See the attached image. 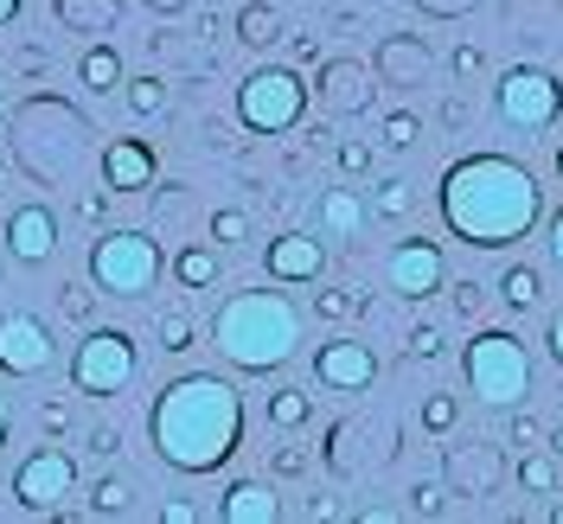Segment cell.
Returning a JSON list of instances; mask_svg holds the SVG:
<instances>
[{
	"instance_id": "cell-1",
	"label": "cell",
	"mask_w": 563,
	"mask_h": 524,
	"mask_svg": "<svg viewBox=\"0 0 563 524\" xmlns=\"http://www.w3.org/2000/svg\"><path fill=\"white\" fill-rule=\"evenodd\" d=\"M442 231L467 249H512L526 244L544 218V186L512 154H461L435 186Z\"/></svg>"
},
{
	"instance_id": "cell-2",
	"label": "cell",
	"mask_w": 563,
	"mask_h": 524,
	"mask_svg": "<svg viewBox=\"0 0 563 524\" xmlns=\"http://www.w3.org/2000/svg\"><path fill=\"white\" fill-rule=\"evenodd\" d=\"M147 442H154L161 467H174L186 480L231 467L244 448V390L218 371L167 378L161 397L147 403Z\"/></svg>"
},
{
	"instance_id": "cell-3",
	"label": "cell",
	"mask_w": 563,
	"mask_h": 524,
	"mask_svg": "<svg viewBox=\"0 0 563 524\" xmlns=\"http://www.w3.org/2000/svg\"><path fill=\"white\" fill-rule=\"evenodd\" d=\"M211 346H218V358L231 371L269 378V371H282L301 352V314H295V301L276 294V288H238L231 301H218Z\"/></svg>"
},
{
	"instance_id": "cell-4",
	"label": "cell",
	"mask_w": 563,
	"mask_h": 524,
	"mask_svg": "<svg viewBox=\"0 0 563 524\" xmlns=\"http://www.w3.org/2000/svg\"><path fill=\"white\" fill-rule=\"evenodd\" d=\"M84 147H90V115H84L77 103H65L58 90H33V97L13 103L7 154H13V167L33 179V186H45V192L70 186Z\"/></svg>"
},
{
	"instance_id": "cell-5",
	"label": "cell",
	"mask_w": 563,
	"mask_h": 524,
	"mask_svg": "<svg viewBox=\"0 0 563 524\" xmlns=\"http://www.w3.org/2000/svg\"><path fill=\"white\" fill-rule=\"evenodd\" d=\"M461 378L467 390L487 403V410H519L531 397V352L519 333L506 326H481L467 346H461Z\"/></svg>"
},
{
	"instance_id": "cell-6",
	"label": "cell",
	"mask_w": 563,
	"mask_h": 524,
	"mask_svg": "<svg viewBox=\"0 0 563 524\" xmlns=\"http://www.w3.org/2000/svg\"><path fill=\"white\" fill-rule=\"evenodd\" d=\"M161 269H167V256H161V244L147 237V231H103L97 244H90V281H97V294H109V301H141L154 281H161Z\"/></svg>"
},
{
	"instance_id": "cell-7",
	"label": "cell",
	"mask_w": 563,
	"mask_h": 524,
	"mask_svg": "<svg viewBox=\"0 0 563 524\" xmlns=\"http://www.w3.org/2000/svg\"><path fill=\"white\" fill-rule=\"evenodd\" d=\"M141 371V352H135V333H122V326H84V339L70 346V390H84L90 403H109V397H122V390L135 384Z\"/></svg>"
},
{
	"instance_id": "cell-8",
	"label": "cell",
	"mask_w": 563,
	"mask_h": 524,
	"mask_svg": "<svg viewBox=\"0 0 563 524\" xmlns=\"http://www.w3.org/2000/svg\"><path fill=\"white\" fill-rule=\"evenodd\" d=\"M308 77L295 65H256L238 83V122H244L250 135H288V129H301V115H308Z\"/></svg>"
},
{
	"instance_id": "cell-9",
	"label": "cell",
	"mask_w": 563,
	"mask_h": 524,
	"mask_svg": "<svg viewBox=\"0 0 563 524\" xmlns=\"http://www.w3.org/2000/svg\"><path fill=\"white\" fill-rule=\"evenodd\" d=\"M493 109H499V122H512L526 135H544L563 115V83L544 65H506L499 83H493Z\"/></svg>"
},
{
	"instance_id": "cell-10",
	"label": "cell",
	"mask_w": 563,
	"mask_h": 524,
	"mask_svg": "<svg viewBox=\"0 0 563 524\" xmlns=\"http://www.w3.org/2000/svg\"><path fill=\"white\" fill-rule=\"evenodd\" d=\"M65 492H77V460L65 448H38L13 467V505L33 519H65Z\"/></svg>"
},
{
	"instance_id": "cell-11",
	"label": "cell",
	"mask_w": 563,
	"mask_h": 524,
	"mask_svg": "<svg viewBox=\"0 0 563 524\" xmlns=\"http://www.w3.org/2000/svg\"><path fill=\"white\" fill-rule=\"evenodd\" d=\"M52 358H58V339H52V326L26 308H13V314H0V378H13V384H26V378H45L52 371Z\"/></svg>"
},
{
	"instance_id": "cell-12",
	"label": "cell",
	"mask_w": 563,
	"mask_h": 524,
	"mask_svg": "<svg viewBox=\"0 0 563 524\" xmlns=\"http://www.w3.org/2000/svg\"><path fill=\"white\" fill-rule=\"evenodd\" d=\"M385 281L397 301H429V294H442L449 288V256L435 237H404V244L390 249L385 263Z\"/></svg>"
},
{
	"instance_id": "cell-13",
	"label": "cell",
	"mask_w": 563,
	"mask_h": 524,
	"mask_svg": "<svg viewBox=\"0 0 563 524\" xmlns=\"http://www.w3.org/2000/svg\"><path fill=\"white\" fill-rule=\"evenodd\" d=\"M314 384L320 390H340V397H358V390L378 384V352L365 339H327L314 352Z\"/></svg>"
},
{
	"instance_id": "cell-14",
	"label": "cell",
	"mask_w": 563,
	"mask_h": 524,
	"mask_svg": "<svg viewBox=\"0 0 563 524\" xmlns=\"http://www.w3.org/2000/svg\"><path fill=\"white\" fill-rule=\"evenodd\" d=\"M372 70H378V83H390V90H422L429 70H435V52H429L422 33H385L378 52H372Z\"/></svg>"
},
{
	"instance_id": "cell-15",
	"label": "cell",
	"mask_w": 563,
	"mask_h": 524,
	"mask_svg": "<svg viewBox=\"0 0 563 524\" xmlns=\"http://www.w3.org/2000/svg\"><path fill=\"white\" fill-rule=\"evenodd\" d=\"M103 186L115 192V199H129V192H147L154 179H161V154H154V141H141V135H115L103 147Z\"/></svg>"
},
{
	"instance_id": "cell-16",
	"label": "cell",
	"mask_w": 563,
	"mask_h": 524,
	"mask_svg": "<svg viewBox=\"0 0 563 524\" xmlns=\"http://www.w3.org/2000/svg\"><path fill=\"white\" fill-rule=\"evenodd\" d=\"M0 244H7L13 263H26V269L52 263V249H58V218H52V205H13L7 224H0Z\"/></svg>"
},
{
	"instance_id": "cell-17",
	"label": "cell",
	"mask_w": 563,
	"mask_h": 524,
	"mask_svg": "<svg viewBox=\"0 0 563 524\" xmlns=\"http://www.w3.org/2000/svg\"><path fill=\"white\" fill-rule=\"evenodd\" d=\"M263 269H269V281H288V288L320 281L327 276V244H320V231H282V237H269Z\"/></svg>"
},
{
	"instance_id": "cell-18",
	"label": "cell",
	"mask_w": 563,
	"mask_h": 524,
	"mask_svg": "<svg viewBox=\"0 0 563 524\" xmlns=\"http://www.w3.org/2000/svg\"><path fill=\"white\" fill-rule=\"evenodd\" d=\"M442 487L467 492V499H487L499 487V442H455L442 455Z\"/></svg>"
},
{
	"instance_id": "cell-19",
	"label": "cell",
	"mask_w": 563,
	"mask_h": 524,
	"mask_svg": "<svg viewBox=\"0 0 563 524\" xmlns=\"http://www.w3.org/2000/svg\"><path fill=\"white\" fill-rule=\"evenodd\" d=\"M314 83H320V109H333V115H365L372 97H378L372 70L358 65V58H327Z\"/></svg>"
},
{
	"instance_id": "cell-20",
	"label": "cell",
	"mask_w": 563,
	"mask_h": 524,
	"mask_svg": "<svg viewBox=\"0 0 563 524\" xmlns=\"http://www.w3.org/2000/svg\"><path fill=\"white\" fill-rule=\"evenodd\" d=\"M218 519L224 524H276L282 519V499L269 480H231L224 499H218Z\"/></svg>"
},
{
	"instance_id": "cell-21",
	"label": "cell",
	"mask_w": 563,
	"mask_h": 524,
	"mask_svg": "<svg viewBox=\"0 0 563 524\" xmlns=\"http://www.w3.org/2000/svg\"><path fill=\"white\" fill-rule=\"evenodd\" d=\"M122 13H129V0H52V20H58L65 33H84V38L115 33Z\"/></svg>"
},
{
	"instance_id": "cell-22",
	"label": "cell",
	"mask_w": 563,
	"mask_h": 524,
	"mask_svg": "<svg viewBox=\"0 0 563 524\" xmlns=\"http://www.w3.org/2000/svg\"><path fill=\"white\" fill-rule=\"evenodd\" d=\"M365 218H372V205H365L352 186H327V192H320V237L352 244V237L365 231Z\"/></svg>"
},
{
	"instance_id": "cell-23",
	"label": "cell",
	"mask_w": 563,
	"mask_h": 524,
	"mask_svg": "<svg viewBox=\"0 0 563 524\" xmlns=\"http://www.w3.org/2000/svg\"><path fill=\"white\" fill-rule=\"evenodd\" d=\"M77 83H84L90 97H109L115 83H129V77H122V52H115L109 38H90V45L77 52Z\"/></svg>"
},
{
	"instance_id": "cell-24",
	"label": "cell",
	"mask_w": 563,
	"mask_h": 524,
	"mask_svg": "<svg viewBox=\"0 0 563 524\" xmlns=\"http://www.w3.org/2000/svg\"><path fill=\"white\" fill-rule=\"evenodd\" d=\"M231 26H238V38H244L250 52H269V45L282 38V13L269 7V0H244Z\"/></svg>"
},
{
	"instance_id": "cell-25",
	"label": "cell",
	"mask_w": 563,
	"mask_h": 524,
	"mask_svg": "<svg viewBox=\"0 0 563 524\" xmlns=\"http://www.w3.org/2000/svg\"><path fill=\"white\" fill-rule=\"evenodd\" d=\"M179 288H218V244H179L174 249Z\"/></svg>"
},
{
	"instance_id": "cell-26",
	"label": "cell",
	"mask_w": 563,
	"mask_h": 524,
	"mask_svg": "<svg viewBox=\"0 0 563 524\" xmlns=\"http://www.w3.org/2000/svg\"><path fill=\"white\" fill-rule=\"evenodd\" d=\"M129 512H135V480L103 473V480L90 487V519H129Z\"/></svg>"
},
{
	"instance_id": "cell-27",
	"label": "cell",
	"mask_w": 563,
	"mask_h": 524,
	"mask_svg": "<svg viewBox=\"0 0 563 524\" xmlns=\"http://www.w3.org/2000/svg\"><path fill=\"white\" fill-rule=\"evenodd\" d=\"M308 422H314V397H308V390H269V428H282V435H288V428H308Z\"/></svg>"
},
{
	"instance_id": "cell-28",
	"label": "cell",
	"mask_w": 563,
	"mask_h": 524,
	"mask_svg": "<svg viewBox=\"0 0 563 524\" xmlns=\"http://www.w3.org/2000/svg\"><path fill=\"white\" fill-rule=\"evenodd\" d=\"M499 301H506L512 314H526V308H538V269H531V263H512V269L499 276Z\"/></svg>"
},
{
	"instance_id": "cell-29",
	"label": "cell",
	"mask_w": 563,
	"mask_h": 524,
	"mask_svg": "<svg viewBox=\"0 0 563 524\" xmlns=\"http://www.w3.org/2000/svg\"><path fill=\"white\" fill-rule=\"evenodd\" d=\"M455 422H461L455 390H429V397H422V428H429V435H455Z\"/></svg>"
},
{
	"instance_id": "cell-30",
	"label": "cell",
	"mask_w": 563,
	"mask_h": 524,
	"mask_svg": "<svg viewBox=\"0 0 563 524\" xmlns=\"http://www.w3.org/2000/svg\"><path fill=\"white\" fill-rule=\"evenodd\" d=\"M372 211H378V218H410V211H417L410 179H378V186H372Z\"/></svg>"
},
{
	"instance_id": "cell-31",
	"label": "cell",
	"mask_w": 563,
	"mask_h": 524,
	"mask_svg": "<svg viewBox=\"0 0 563 524\" xmlns=\"http://www.w3.org/2000/svg\"><path fill=\"white\" fill-rule=\"evenodd\" d=\"M154 346L174 352V358H179V352H192V346H199V339H192V314H179V308H174V314H161V320H154Z\"/></svg>"
},
{
	"instance_id": "cell-32",
	"label": "cell",
	"mask_w": 563,
	"mask_h": 524,
	"mask_svg": "<svg viewBox=\"0 0 563 524\" xmlns=\"http://www.w3.org/2000/svg\"><path fill=\"white\" fill-rule=\"evenodd\" d=\"M129 109H135L141 122L161 115L167 109V77H129Z\"/></svg>"
},
{
	"instance_id": "cell-33",
	"label": "cell",
	"mask_w": 563,
	"mask_h": 524,
	"mask_svg": "<svg viewBox=\"0 0 563 524\" xmlns=\"http://www.w3.org/2000/svg\"><path fill=\"white\" fill-rule=\"evenodd\" d=\"M58 314L70 320V326H90V320H97V281H90V288H58Z\"/></svg>"
},
{
	"instance_id": "cell-34",
	"label": "cell",
	"mask_w": 563,
	"mask_h": 524,
	"mask_svg": "<svg viewBox=\"0 0 563 524\" xmlns=\"http://www.w3.org/2000/svg\"><path fill=\"white\" fill-rule=\"evenodd\" d=\"M417 135H422L417 115H410V109H390V115H385V135H378V141H385L390 154H404V147H417Z\"/></svg>"
},
{
	"instance_id": "cell-35",
	"label": "cell",
	"mask_w": 563,
	"mask_h": 524,
	"mask_svg": "<svg viewBox=\"0 0 563 524\" xmlns=\"http://www.w3.org/2000/svg\"><path fill=\"white\" fill-rule=\"evenodd\" d=\"M206 231H211V244H218V249H231V244H244V237H250V218L224 205V211H211Z\"/></svg>"
},
{
	"instance_id": "cell-36",
	"label": "cell",
	"mask_w": 563,
	"mask_h": 524,
	"mask_svg": "<svg viewBox=\"0 0 563 524\" xmlns=\"http://www.w3.org/2000/svg\"><path fill=\"white\" fill-rule=\"evenodd\" d=\"M519 487L526 492H558V460H544V455L526 448V460H519Z\"/></svg>"
},
{
	"instance_id": "cell-37",
	"label": "cell",
	"mask_w": 563,
	"mask_h": 524,
	"mask_svg": "<svg viewBox=\"0 0 563 524\" xmlns=\"http://www.w3.org/2000/svg\"><path fill=\"white\" fill-rule=\"evenodd\" d=\"M358 308H365V294H346V288H320L314 294L320 320H346V314H358Z\"/></svg>"
},
{
	"instance_id": "cell-38",
	"label": "cell",
	"mask_w": 563,
	"mask_h": 524,
	"mask_svg": "<svg viewBox=\"0 0 563 524\" xmlns=\"http://www.w3.org/2000/svg\"><path fill=\"white\" fill-rule=\"evenodd\" d=\"M269 473H282V480H295V473H308V448H301V442H282L276 455H269Z\"/></svg>"
},
{
	"instance_id": "cell-39",
	"label": "cell",
	"mask_w": 563,
	"mask_h": 524,
	"mask_svg": "<svg viewBox=\"0 0 563 524\" xmlns=\"http://www.w3.org/2000/svg\"><path fill=\"white\" fill-rule=\"evenodd\" d=\"M442 480H417V487H410V512H417V519H435V512H442Z\"/></svg>"
},
{
	"instance_id": "cell-40",
	"label": "cell",
	"mask_w": 563,
	"mask_h": 524,
	"mask_svg": "<svg viewBox=\"0 0 563 524\" xmlns=\"http://www.w3.org/2000/svg\"><path fill=\"white\" fill-rule=\"evenodd\" d=\"M506 442H512V448H538V442H544V422L519 410V416L506 422Z\"/></svg>"
},
{
	"instance_id": "cell-41",
	"label": "cell",
	"mask_w": 563,
	"mask_h": 524,
	"mask_svg": "<svg viewBox=\"0 0 563 524\" xmlns=\"http://www.w3.org/2000/svg\"><path fill=\"white\" fill-rule=\"evenodd\" d=\"M481 308H487V281H455V314L474 320Z\"/></svg>"
},
{
	"instance_id": "cell-42",
	"label": "cell",
	"mask_w": 563,
	"mask_h": 524,
	"mask_svg": "<svg viewBox=\"0 0 563 524\" xmlns=\"http://www.w3.org/2000/svg\"><path fill=\"white\" fill-rule=\"evenodd\" d=\"M333 160H340V174H346V179H358L365 167H372V147H365V141H340V154H333Z\"/></svg>"
},
{
	"instance_id": "cell-43",
	"label": "cell",
	"mask_w": 563,
	"mask_h": 524,
	"mask_svg": "<svg viewBox=\"0 0 563 524\" xmlns=\"http://www.w3.org/2000/svg\"><path fill=\"white\" fill-rule=\"evenodd\" d=\"M84 448H90V455H97V460H115V455H122V435H115V428H109V422H97V428H90V442H84Z\"/></svg>"
},
{
	"instance_id": "cell-44",
	"label": "cell",
	"mask_w": 563,
	"mask_h": 524,
	"mask_svg": "<svg viewBox=\"0 0 563 524\" xmlns=\"http://www.w3.org/2000/svg\"><path fill=\"white\" fill-rule=\"evenodd\" d=\"M449 70H455V77H474V70H487V52H481V45H455V52H449Z\"/></svg>"
},
{
	"instance_id": "cell-45",
	"label": "cell",
	"mask_w": 563,
	"mask_h": 524,
	"mask_svg": "<svg viewBox=\"0 0 563 524\" xmlns=\"http://www.w3.org/2000/svg\"><path fill=\"white\" fill-rule=\"evenodd\" d=\"M38 422H45V435H65V428H70V410L58 403V397H45V403H38Z\"/></svg>"
},
{
	"instance_id": "cell-46",
	"label": "cell",
	"mask_w": 563,
	"mask_h": 524,
	"mask_svg": "<svg viewBox=\"0 0 563 524\" xmlns=\"http://www.w3.org/2000/svg\"><path fill=\"white\" fill-rule=\"evenodd\" d=\"M109 199H115L109 186H103V192H84V199H77V218H90V224H103V218H109Z\"/></svg>"
},
{
	"instance_id": "cell-47",
	"label": "cell",
	"mask_w": 563,
	"mask_h": 524,
	"mask_svg": "<svg viewBox=\"0 0 563 524\" xmlns=\"http://www.w3.org/2000/svg\"><path fill=\"white\" fill-rule=\"evenodd\" d=\"M410 358H442V333L435 326H417L410 333Z\"/></svg>"
},
{
	"instance_id": "cell-48",
	"label": "cell",
	"mask_w": 563,
	"mask_h": 524,
	"mask_svg": "<svg viewBox=\"0 0 563 524\" xmlns=\"http://www.w3.org/2000/svg\"><path fill=\"white\" fill-rule=\"evenodd\" d=\"M199 519H206V512H199L192 499H167V505H161V524H199Z\"/></svg>"
},
{
	"instance_id": "cell-49",
	"label": "cell",
	"mask_w": 563,
	"mask_h": 524,
	"mask_svg": "<svg viewBox=\"0 0 563 524\" xmlns=\"http://www.w3.org/2000/svg\"><path fill=\"white\" fill-rule=\"evenodd\" d=\"M544 244H551V263L563 269V205L551 211V231H544Z\"/></svg>"
},
{
	"instance_id": "cell-50",
	"label": "cell",
	"mask_w": 563,
	"mask_h": 524,
	"mask_svg": "<svg viewBox=\"0 0 563 524\" xmlns=\"http://www.w3.org/2000/svg\"><path fill=\"white\" fill-rule=\"evenodd\" d=\"M544 352H551V358L563 365V308L551 314V326H544Z\"/></svg>"
},
{
	"instance_id": "cell-51",
	"label": "cell",
	"mask_w": 563,
	"mask_h": 524,
	"mask_svg": "<svg viewBox=\"0 0 563 524\" xmlns=\"http://www.w3.org/2000/svg\"><path fill=\"white\" fill-rule=\"evenodd\" d=\"M20 13H26V0H0V26H13Z\"/></svg>"
},
{
	"instance_id": "cell-52",
	"label": "cell",
	"mask_w": 563,
	"mask_h": 524,
	"mask_svg": "<svg viewBox=\"0 0 563 524\" xmlns=\"http://www.w3.org/2000/svg\"><path fill=\"white\" fill-rule=\"evenodd\" d=\"M7 428H13V403H7V390H0V448H7Z\"/></svg>"
},
{
	"instance_id": "cell-53",
	"label": "cell",
	"mask_w": 563,
	"mask_h": 524,
	"mask_svg": "<svg viewBox=\"0 0 563 524\" xmlns=\"http://www.w3.org/2000/svg\"><path fill=\"white\" fill-rule=\"evenodd\" d=\"M544 442H551V455L563 460V422H558V428H551V435H544Z\"/></svg>"
},
{
	"instance_id": "cell-54",
	"label": "cell",
	"mask_w": 563,
	"mask_h": 524,
	"mask_svg": "<svg viewBox=\"0 0 563 524\" xmlns=\"http://www.w3.org/2000/svg\"><path fill=\"white\" fill-rule=\"evenodd\" d=\"M147 7H161V13H186V0H147Z\"/></svg>"
},
{
	"instance_id": "cell-55",
	"label": "cell",
	"mask_w": 563,
	"mask_h": 524,
	"mask_svg": "<svg viewBox=\"0 0 563 524\" xmlns=\"http://www.w3.org/2000/svg\"><path fill=\"white\" fill-rule=\"evenodd\" d=\"M551 519H558V524H563V499H558V505H551Z\"/></svg>"
},
{
	"instance_id": "cell-56",
	"label": "cell",
	"mask_w": 563,
	"mask_h": 524,
	"mask_svg": "<svg viewBox=\"0 0 563 524\" xmlns=\"http://www.w3.org/2000/svg\"><path fill=\"white\" fill-rule=\"evenodd\" d=\"M558 179H563V147H558Z\"/></svg>"
}]
</instances>
